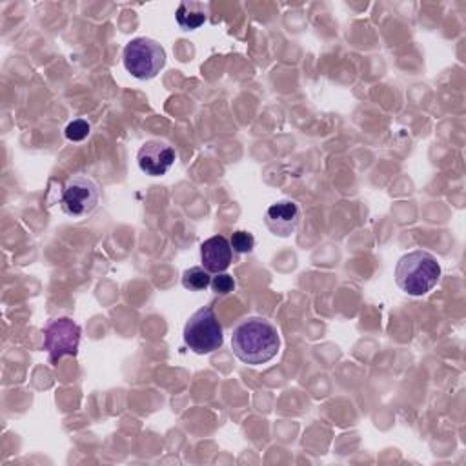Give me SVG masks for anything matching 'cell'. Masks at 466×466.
Instances as JSON below:
<instances>
[{
	"instance_id": "3957f363",
	"label": "cell",
	"mask_w": 466,
	"mask_h": 466,
	"mask_svg": "<svg viewBox=\"0 0 466 466\" xmlns=\"http://www.w3.org/2000/svg\"><path fill=\"white\" fill-rule=\"evenodd\" d=\"M182 337L186 346L198 355L213 353L218 350L224 342V331L215 309L211 306L197 309L184 324Z\"/></svg>"
},
{
	"instance_id": "8fae6325",
	"label": "cell",
	"mask_w": 466,
	"mask_h": 466,
	"mask_svg": "<svg viewBox=\"0 0 466 466\" xmlns=\"http://www.w3.org/2000/svg\"><path fill=\"white\" fill-rule=\"evenodd\" d=\"M211 273L202 266H191L182 273V286L189 291H202L209 286Z\"/></svg>"
},
{
	"instance_id": "4fadbf2b",
	"label": "cell",
	"mask_w": 466,
	"mask_h": 466,
	"mask_svg": "<svg viewBox=\"0 0 466 466\" xmlns=\"http://www.w3.org/2000/svg\"><path fill=\"white\" fill-rule=\"evenodd\" d=\"M229 244L235 253H249L255 248V237L249 231L237 229L229 238Z\"/></svg>"
},
{
	"instance_id": "7a4b0ae2",
	"label": "cell",
	"mask_w": 466,
	"mask_h": 466,
	"mask_svg": "<svg viewBox=\"0 0 466 466\" xmlns=\"http://www.w3.org/2000/svg\"><path fill=\"white\" fill-rule=\"evenodd\" d=\"M441 279V264L435 255L424 249H413L402 255L395 266L397 286L411 295L422 297L430 293Z\"/></svg>"
},
{
	"instance_id": "6da1fadb",
	"label": "cell",
	"mask_w": 466,
	"mask_h": 466,
	"mask_svg": "<svg viewBox=\"0 0 466 466\" xmlns=\"http://www.w3.org/2000/svg\"><path fill=\"white\" fill-rule=\"evenodd\" d=\"M231 348L237 359L244 364L260 366L279 353L280 335L271 320L264 317H248L233 328Z\"/></svg>"
},
{
	"instance_id": "30bf717a",
	"label": "cell",
	"mask_w": 466,
	"mask_h": 466,
	"mask_svg": "<svg viewBox=\"0 0 466 466\" xmlns=\"http://www.w3.org/2000/svg\"><path fill=\"white\" fill-rule=\"evenodd\" d=\"M206 15H208V5L204 2L184 0L178 4L175 18L184 31H193L206 22Z\"/></svg>"
},
{
	"instance_id": "ba28073f",
	"label": "cell",
	"mask_w": 466,
	"mask_h": 466,
	"mask_svg": "<svg viewBox=\"0 0 466 466\" xmlns=\"http://www.w3.org/2000/svg\"><path fill=\"white\" fill-rule=\"evenodd\" d=\"M300 217H302V211L295 200L280 198L266 209L264 222L273 235L289 237L297 229Z\"/></svg>"
},
{
	"instance_id": "9c48e42d",
	"label": "cell",
	"mask_w": 466,
	"mask_h": 466,
	"mask_svg": "<svg viewBox=\"0 0 466 466\" xmlns=\"http://www.w3.org/2000/svg\"><path fill=\"white\" fill-rule=\"evenodd\" d=\"M233 249L224 235H213L200 244V262L209 273H222L229 268Z\"/></svg>"
},
{
	"instance_id": "277c9868",
	"label": "cell",
	"mask_w": 466,
	"mask_h": 466,
	"mask_svg": "<svg viewBox=\"0 0 466 466\" xmlns=\"http://www.w3.org/2000/svg\"><path fill=\"white\" fill-rule=\"evenodd\" d=\"M122 60L126 71L131 73V76L138 80H151L164 67L166 51L157 40L138 36L126 44Z\"/></svg>"
},
{
	"instance_id": "52a82bcc",
	"label": "cell",
	"mask_w": 466,
	"mask_h": 466,
	"mask_svg": "<svg viewBox=\"0 0 466 466\" xmlns=\"http://www.w3.org/2000/svg\"><path fill=\"white\" fill-rule=\"evenodd\" d=\"M177 153L175 149L164 140H147L140 146L137 153V162L140 171L149 177H160L169 171L175 164Z\"/></svg>"
},
{
	"instance_id": "8992f818",
	"label": "cell",
	"mask_w": 466,
	"mask_h": 466,
	"mask_svg": "<svg viewBox=\"0 0 466 466\" xmlns=\"http://www.w3.org/2000/svg\"><path fill=\"white\" fill-rule=\"evenodd\" d=\"M80 344V326L69 317H58L44 328V348L49 362H56L66 355H76Z\"/></svg>"
},
{
	"instance_id": "7c38bea8",
	"label": "cell",
	"mask_w": 466,
	"mask_h": 466,
	"mask_svg": "<svg viewBox=\"0 0 466 466\" xmlns=\"http://www.w3.org/2000/svg\"><path fill=\"white\" fill-rule=\"evenodd\" d=\"M89 133H91V126H89V122L84 120V118H75V120H71V122L66 126V129H64V135H66V138H67L69 142H82V140H86V138L89 137Z\"/></svg>"
},
{
	"instance_id": "5b68a950",
	"label": "cell",
	"mask_w": 466,
	"mask_h": 466,
	"mask_svg": "<svg viewBox=\"0 0 466 466\" xmlns=\"http://www.w3.org/2000/svg\"><path fill=\"white\" fill-rule=\"evenodd\" d=\"M100 200V191L96 182L84 175H73L66 180L60 193V208L67 217L84 218L91 215Z\"/></svg>"
},
{
	"instance_id": "5bb4252c",
	"label": "cell",
	"mask_w": 466,
	"mask_h": 466,
	"mask_svg": "<svg viewBox=\"0 0 466 466\" xmlns=\"http://www.w3.org/2000/svg\"><path fill=\"white\" fill-rule=\"evenodd\" d=\"M209 288L217 293V295H228L235 289V279L228 273H215V277H211Z\"/></svg>"
}]
</instances>
